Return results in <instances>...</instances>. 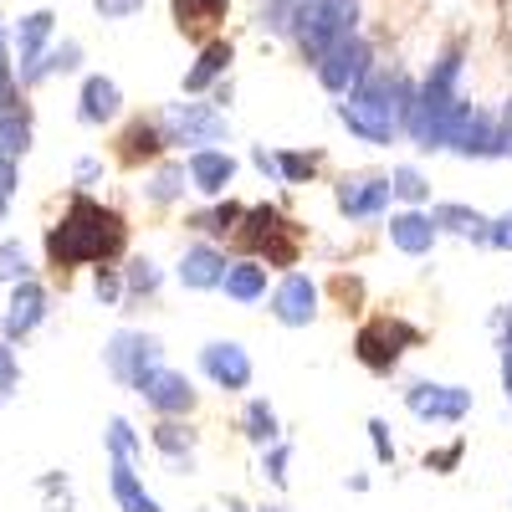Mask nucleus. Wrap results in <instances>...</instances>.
Here are the masks:
<instances>
[{"label":"nucleus","mask_w":512,"mask_h":512,"mask_svg":"<svg viewBox=\"0 0 512 512\" xmlns=\"http://www.w3.org/2000/svg\"><path fill=\"white\" fill-rule=\"evenodd\" d=\"M47 251H52V262L62 272L67 267H88V262H108V256L123 251V221L113 216V210H103L98 200L77 195L67 205V216L52 226Z\"/></svg>","instance_id":"1"},{"label":"nucleus","mask_w":512,"mask_h":512,"mask_svg":"<svg viewBox=\"0 0 512 512\" xmlns=\"http://www.w3.org/2000/svg\"><path fill=\"white\" fill-rule=\"evenodd\" d=\"M338 123H344L349 134H359L364 144H374V149L395 144L400 123H405V88H400V77H369V82H359V88L349 93V103H338Z\"/></svg>","instance_id":"2"},{"label":"nucleus","mask_w":512,"mask_h":512,"mask_svg":"<svg viewBox=\"0 0 512 512\" xmlns=\"http://www.w3.org/2000/svg\"><path fill=\"white\" fill-rule=\"evenodd\" d=\"M456 77H461V62H456V57H446L431 77H425L420 98H415V103H405V128H410V139H415L420 149H441L446 118H451V108L461 103V98H456Z\"/></svg>","instance_id":"3"},{"label":"nucleus","mask_w":512,"mask_h":512,"mask_svg":"<svg viewBox=\"0 0 512 512\" xmlns=\"http://www.w3.org/2000/svg\"><path fill=\"white\" fill-rule=\"evenodd\" d=\"M415 344H420V328H410L405 318H374V323H364V328H359L354 354H359V364H364V369L390 374V369L405 359V349H415Z\"/></svg>","instance_id":"4"},{"label":"nucleus","mask_w":512,"mask_h":512,"mask_svg":"<svg viewBox=\"0 0 512 512\" xmlns=\"http://www.w3.org/2000/svg\"><path fill=\"white\" fill-rule=\"evenodd\" d=\"M241 246L256 251V256H267L272 267H292L297 262V226L287 216H277L272 205H256V210H246Z\"/></svg>","instance_id":"5"},{"label":"nucleus","mask_w":512,"mask_h":512,"mask_svg":"<svg viewBox=\"0 0 512 512\" xmlns=\"http://www.w3.org/2000/svg\"><path fill=\"white\" fill-rule=\"evenodd\" d=\"M159 123H164V144H221L231 134L226 113L210 103H169Z\"/></svg>","instance_id":"6"},{"label":"nucleus","mask_w":512,"mask_h":512,"mask_svg":"<svg viewBox=\"0 0 512 512\" xmlns=\"http://www.w3.org/2000/svg\"><path fill=\"white\" fill-rule=\"evenodd\" d=\"M103 359H108V369H113V379H123L128 390L154 369V364H164V344L154 333H113V344L103 349Z\"/></svg>","instance_id":"7"},{"label":"nucleus","mask_w":512,"mask_h":512,"mask_svg":"<svg viewBox=\"0 0 512 512\" xmlns=\"http://www.w3.org/2000/svg\"><path fill=\"white\" fill-rule=\"evenodd\" d=\"M405 405L415 420H436V425H456L466 410H472V390H461V384H431L420 379L405 390Z\"/></svg>","instance_id":"8"},{"label":"nucleus","mask_w":512,"mask_h":512,"mask_svg":"<svg viewBox=\"0 0 512 512\" xmlns=\"http://www.w3.org/2000/svg\"><path fill=\"white\" fill-rule=\"evenodd\" d=\"M134 395H144V405H154L159 415H185V410L195 405L190 379L175 374V369H164V364H154V369L134 384Z\"/></svg>","instance_id":"9"},{"label":"nucleus","mask_w":512,"mask_h":512,"mask_svg":"<svg viewBox=\"0 0 512 512\" xmlns=\"http://www.w3.org/2000/svg\"><path fill=\"white\" fill-rule=\"evenodd\" d=\"M272 318L287 323V328H308V323L318 318V287H313L303 272L282 277L277 292H272Z\"/></svg>","instance_id":"10"},{"label":"nucleus","mask_w":512,"mask_h":512,"mask_svg":"<svg viewBox=\"0 0 512 512\" xmlns=\"http://www.w3.org/2000/svg\"><path fill=\"white\" fill-rule=\"evenodd\" d=\"M384 205H390V180H379V175H354L338 185V210L349 221H374L384 216Z\"/></svg>","instance_id":"11"},{"label":"nucleus","mask_w":512,"mask_h":512,"mask_svg":"<svg viewBox=\"0 0 512 512\" xmlns=\"http://www.w3.org/2000/svg\"><path fill=\"white\" fill-rule=\"evenodd\" d=\"M364 72H369V52L359 47V41H344V47H333L318 62V77H323L328 93H354L359 82H364Z\"/></svg>","instance_id":"12"},{"label":"nucleus","mask_w":512,"mask_h":512,"mask_svg":"<svg viewBox=\"0 0 512 512\" xmlns=\"http://www.w3.org/2000/svg\"><path fill=\"white\" fill-rule=\"evenodd\" d=\"M200 369L216 379L221 390H246V384H251V359H246L241 344H231V338H226V344H221V338H216V344H205L200 349Z\"/></svg>","instance_id":"13"},{"label":"nucleus","mask_w":512,"mask_h":512,"mask_svg":"<svg viewBox=\"0 0 512 512\" xmlns=\"http://www.w3.org/2000/svg\"><path fill=\"white\" fill-rule=\"evenodd\" d=\"M185 175H190V185H195V190L221 195V190L236 180V159H231L226 149H195V154H190V164H185Z\"/></svg>","instance_id":"14"},{"label":"nucleus","mask_w":512,"mask_h":512,"mask_svg":"<svg viewBox=\"0 0 512 512\" xmlns=\"http://www.w3.org/2000/svg\"><path fill=\"white\" fill-rule=\"evenodd\" d=\"M221 277H226V256H221L216 246H190V251L180 256V282H185L190 292L221 287Z\"/></svg>","instance_id":"15"},{"label":"nucleus","mask_w":512,"mask_h":512,"mask_svg":"<svg viewBox=\"0 0 512 512\" xmlns=\"http://www.w3.org/2000/svg\"><path fill=\"white\" fill-rule=\"evenodd\" d=\"M41 318H47V292H41L31 277H21L16 297H11V313H6V338H26Z\"/></svg>","instance_id":"16"},{"label":"nucleus","mask_w":512,"mask_h":512,"mask_svg":"<svg viewBox=\"0 0 512 512\" xmlns=\"http://www.w3.org/2000/svg\"><path fill=\"white\" fill-rule=\"evenodd\" d=\"M436 221L431 216H420V210H405V216H395L390 221V241L405 251V256H425V251H431L436 246Z\"/></svg>","instance_id":"17"},{"label":"nucleus","mask_w":512,"mask_h":512,"mask_svg":"<svg viewBox=\"0 0 512 512\" xmlns=\"http://www.w3.org/2000/svg\"><path fill=\"white\" fill-rule=\"evenodd\" d=\"M113 497H118V507L123 512H159V502L144 492V482H139V472H134V461L128 456H113Z\"/></svg>","instance_id":"18"},{"label":"nucleus","mask_w":512,"mask_h":512,"mask_svg":"<svg viewBox=\"0 0 512 512\" xmlns=\"http://www.w3.org/2000/svg\"><path fill=\"white\" fill-rule=\"evenodd\" d=\"M118 108H123L118 82H108V77H88V88H82V108H77V118L98 128V123L118 118Z\"/></svg>","instance_id":"19"},{"label":"nucleus","mask_w":512,"mask_h":512,"mask_svg":"<svg viewBox=\"0 0 512 512\" xmlns=\"http://www.w3.org/2000/svg\"><path fill=\"white\" fill-rule=\"evenodd\" d=\"M221 287L236 303H256V297H267V267L262 262H236V267H226Z\"/></svg>","instance_id":"20"},{"label":"nucleus","mask_w":512,"mask_h":512,"mask_svg":"<svg viewBox=\"0 0 512 512\" xmlns=\"http://www.w3.org/2000/svg\"><path fill=\"white\" fill-rule=\"evenodd\" d=\"M154 446L169 456L175 472H190V466H195V436L185 431V425H175V420H164L159 431H154Z\"/></svg>","instance_id":"21"},{"label":"nucleus","mask_w":512,"mask_h":512,"mask_svg":"<svg viewBox=\"0 0 512 512\" xmlns=\"http://www.w3.org/2000/svg\"><path fill=\"white\" fill-rule=\"evenodd\" d=\"M436 231H456V236H472V241H487V216L482 210H466V205H436L431 210Z\"/></svg>","instance_id":"22"},{"label":"nucleus","mask_w":512,"mask_h":512,"mask_svg":"<svg viewBox=\"0 0 512 512\" xmlns=\"http://www.w3.org/2000/svg\"><path fill=\"white\" fill-rule=\"evenodd\" d=\"M226 62H231V47H226V41H216V47H205V52H200V62L185 72V88H190V93H200L205 82H216V77L226 72Z\"/></svg>","instance_id":"23"},{"label":"nucleus","mask_w":512,"mask_h":512,"mask_svg":"<svg viewBox=\"0 0 512 512\" xmlns=\"http://www.w3.org/2000/svg\"><path fill=\"white\" fill-rule=\"evenodd\" d=\"M241 431H246V441H256V446H272V441H277V410H272L267 400H251L246 415H241Z\"/></svg>","instance_id":"24"},{"label":"nucleus","mask_w":512,"mask_h":512,"mask_svg":"<svg viewBox=\"0 0 512 512\" xmlns=\"http://www.w3.org/2000/svg\"><path fill=\"white\" fill-rule=\"evenodd\" d=\"M175 16L185 31H205L226 16V0H175Z\"/></svg>","instance_id":"25"},{"label":"nucleus","mask_w":512,"mask_h":512,"mask_svg":"<svg viewBox=\"0 0 512 512\" xmlns=\"http://www.w3.org/2000/svg\"><path fill=\"white\" fill-rule=\"evenodd\" d=\"M159 149H164V134H159L154 123H134L123 134V159H154Z\"/></svg>","instance_id":"26"},{"label":"nucleus","mask_w":512,"mask_h":512,"mask_svg":"<svg viewBox=\"0 0 512 512\" xmlns=\"http://www.w3.org/2000/svg\"><path fill=\"white\" fill-rule=\"evenodd\" d=\"M185 180H190V175H185V164H164L159 175L149 180L144 195H149L154 205H169V200H180V195H185Z\"/></svg>","instance_id":"27"},{"label":"nucleus","mask_w":512,"mask_h":512,"mask_svg":"<svg viewBox=\"0 0 512 512\" xmlns=\"http://www.w3.org/2000/svg\"><path fill=\"white\" fill-rule=\"evenodd\" d=\"M390 195H400V200H410V205H420L425 200V180H420V169H410V164H400L395 175H390Z\"/></svg>","instance_id":"28"},{"label":"nucleus","mask_w":512,"mask_h":512,"mask_svg":"<svg viewBox=\"0 0 512 512\" xmlns=\"http://www.w3.org/2000/svg\"><path fill=\"white\" fill-rule=\"evenodd\" d=\"M108 451L113 456H128V461H134L144 446H139V436H134V425H128V420H113L108 425Z\"/></svg>","instance_id":"29"},{"label":"nucleus","mask_w":512,"mask_h":512,"mask_svg":"<svg viewBox=\"0 0 512 512\" xmlns=\"http://www.w3.org/2000/svg\"><path fill=\"white\" fill-rule=\"evenodd\" d=\"M31 267H26V251H21V241H6L0 246V282H21Z\"/></svg>","instance_id":"30"},{"label":"nucleus","mask_w":512,"mask_h":512,"mask_svg":"<svg viewBox=\"0 0 512 512\" xmlns=\"http://www.w3.org/2000/svg\"><path fill=\"white\" fill-rule=\"evenodd\" d=\"M277 169H282L287 185H297V180H313L318 159H313V154H277Z\"/></svg>","instance_id":"31"},{"label":"nucleus","mask_w":512,"mask_h":512,"mask_svg":"<svg viewBox=\"0 0 512 512\" xmlns=\"http://www.w3.org/2000/svg\"><path fill=\"white\" fill-rule=\"evenodd\" d=\"M26 123L21 118H0V154H16V149H26Z\"/></svg>","instance_id":"32"},{"label":"nucleus","mask_w":512,"mask_h":512,"mask_svg":"<svg viewBox=\"0 0 512 512\" xmlns=\"http://www.w3.org/2000/svg\"><path fill=\"white\" fill-rule=\"evenodd\" d=\"M128 287H134V292H154L159 287V267L144 262V256H139V262H128Z\"/></svg>","instance_id":"33"},{"label":"nucleus","mask_w":512,"mask_h":512,"mask_svg":"<svg viewBox=\"0 0 512 512\" xmlns=\"http://www.w3.org/2000/svg\"><path fill=\"white\" fill-rule=\"evenodd\" d=\"M47 21H52V16H31V21H26V31H21V62H31V57H36L41 36H47Z\"/></svg>","instance_id":"34"},{"label":"nucleus","mask_w":512,"mask_h":512,"mask_svg":"<svg viewBox=\"0 0 512 512\" xmlns=\"http://www.w3.org/2000/svg\"><path fill=\"white\" fill-rule=\"evenodd\" d=\"M236 221H241V205H221V210H210V216H200L195 226L200 231H231Z\"/></svg>","instance_id":"35"},{"label":"nucleus","mask_w":512,"mask_h":512,"mask_svg":"<svg viewBox=\"0 0 512 512\" xmlns=\"http://www.w3.org/2000/svg\"><path fill=\"white\" fill-rule=\"evenodd\" d=\"M262 477H272L277 487H287V446H282V441H272V451H267V461H262Z\"/></svg>","instance_id":"36"},{"label":"nucleus","mask_w":512,"mask_h":512,"mask_svg":"<svg viewBox=\"0 0 512 512\" xmlns=\"http://www.w3.org/2000/svg\"><path fill=\"white\" fill-rule=\"evenodd\" d=\"M369 441H374L379 461H395V441H390V431H384V420H369Z\"/></svg>","instance_id":"37"},{"label":"nucleus","mask_w":512,"mask_h":512,"mask_svg":"<svg viewBox=\"0 0 512 512\" xmlns=\"http://www.w3.org/2000/svg\"><path fill=\"white\" fill-rule=\"evenodd\" d=\"M487 241L497 246V251H512V210L502 221H487Z\"/></svg>","instance_id":"38"},{"label":"nucleus","mask_w":512,"mask_h":512,"mask_svg":"<svg viewBox=\"0 0 512 512\" xmlns=\"http://www.w3.org/2000/svg\"><path fill=\"white\" fill-rule=\"evenodd\" d=\"M118 292H123V282L108 267H98V297H103V303H118Z\"/></svg>","instance_id":"39"},{"label":"nucleus","mask_w":512,"mask_h":512,"mask_svg":"<svg viewBox=\"0 0 512 512\" xmlns=\"http://www.w3.org/2000/svg\"><path fill=\"white\" fill-rule=\"evenodd\" d=\"M497 154H512V103L502 113V134H497Z\"/></svg>","instance_id":"40"},{"label":"nucleus","mask_w":512,"mask_h":512,"mask_svg":"<svg viewBox=\"0 0 512 512\" xmlns=\"http://www.w3.org/2000/svg\"><path fill=\"white\" fill-rule=\"evenodd\" d=\"M0 379H16V359H11L6 344H0Z\"/></svg>","instance_id":"41"},{"label":"nucleus","mask_w":512,"mask_h":512,"mask_svg":"<svg viewBox=\"0 0 512 512\" xmlns=\"http://www.w3.org/2000/svg\"><path fill=\"white\" fill-rule=\"evenodd\" d=\"M98 6H103L108 16H118V11H134V6H139V0H98Z\"/></svg>","instance_id":"42"},{"label":"nucleus","mask_w":512,"mask_h":512,"mask_svg":"<svg viewBox=\"0 0 512 512\" xmlns=\"http://www.w3.org/2000/svg\"><path fill=\"white\" fill-rule=\"evenodd\" d=\"M262 512H282V507H262Z\"/></svg>","instance_id":"43"}]
</instances>
